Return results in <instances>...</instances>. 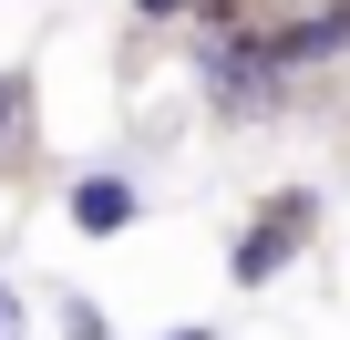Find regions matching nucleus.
<instances>
[{
    "mask_svg": "<svg viewBox=\"0 0 350 340\" xmlns=\"http://www.w3.org/2000/svg\"><path fill=\"white\" fill-rule=\"evenodd\" d=\"M309 227H319V196H309V186H278V196L247 217V237L227 248V278H237V289H268V278L309 248Z\"/></svg>",
    "mask_w": 350,
    "mask_h": 340,
    "instance_id": "1",
    "label": "nucleus"
},
{
    "mask_svg": "<svg viewBox=\"0 0 350 340\" xmlns=\"http://www.w3.org/2000/svg\"><path fill=\"white\" fill-rule=\"evenodd\" d=\"M62 217H72V237H124V227L144 217V196H134V176H113V165H93V176H72Z\"/></svg>",
    "mask_w": 350,
    "mask_h": 340,
    "instance_id": "2",
    "label": "nucleus"
},
{
    "mask_svg": "<svg viewBox=\"0 0 350 340\" xmlns=\"http://www.w3.org/2000/svg\"><path fill=\"white\" fill-rule=\"evenodd\" d=\"M52 330H62V340H113V319H103V299H83V289H72V299L52 309Z\"/></svg>",
    "mask_w": 350,
    "mask_h": 340,
    "instance_id": "3",
    "label": "nucleus"
},
{
    "mask_svg": "<svg viewBox=\"0 0 350 340\" xmlns=\"http://www.w3.org/2000/svg\"><path fill=\"white\" fill-rule=\"evenodd\" d=\"M21 114H31V83H21V73H0V155L21 144Z\"/></svg>",
    "mask_w": 350,
    "mask_h": 340,
    "instance_id": "4",
    "label": "nucleus"
},
{
    "mask_svg": "<svg viewBox=\"0 0 350 340\" xmlns=\"http://www.w3.org/2000/svg\"><path fill=\"white\" fill-rule=\"evenodd\" d=\"M134 11H144V21H186L196 0H134Z\"/></svg>",
    "mask_w": 350,
    "mask_h": 340,
    "instance_id": "5",
    "label": "nucleus"
},
{
    "mask_svg": "<svg viewBox=\"0 0 350 340\" xmlns=\"http://www.w3.org/2000/svg\"><path fill=\"white\" fill-rule=\"evenodd\" d=\"M0 340H21V299H11V278H0Z\"/></svg>",
    "mask_w": 350,
    "mask_h": 340,
    "instance_id": "6",
    "label": "nucleus"
},
{
    "mask_svg": "<svg viewBox=\"0 0 350 340\" xmlns=\"http://www.w3.org/2000/svg\"><path fill=\"white\" fill-rule=\"evenodd\" d=\"M165 340H217V330H206V319H186V330H165Z\"/></svg>",
    "mask_w": 350,
    "mask_h": 340,
    "instance_id": "7",
    "label": "nucleus"
}]
</instances>
